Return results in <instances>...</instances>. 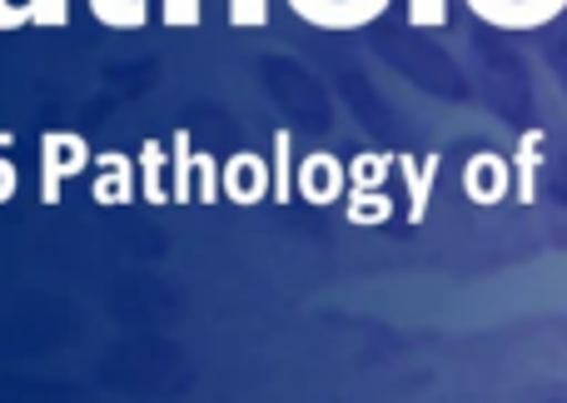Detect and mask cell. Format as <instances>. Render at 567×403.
Segmentation results:
<instances>
[{
	"label": "cell",
	"instance_id": "cell-7",
	"mask_svg": "<svg viewBox=\"0 0 567 403\" xmlns=\"http://www.w3.org/2000/svg\"><path fill=\"white\" fill-rule=\"evenodd\" d=\"M65 20H70V0H0V35L25 25L60 30Z\"/></svg>",
	"mask_w": 567,
	"mask_h": 403
},
{
	"label": "cell",
	"instance_id": "cell-16",
	"mask_svg": "<svg viewBox=\"0 0 567 403\" xmlns=\"http://www.w3.org/2000/svg\"><path fill=\"white\" fill-rule=\"evenodd\" d=\"M543 50H548V65L558 70V80H563V90H567V40L548 35V40H543Z\"/></svg>",
	"mask_w": 567,
	"mask_h": 403
},
{
	"label": "cell",
	"instance_id": "cell-1",
	"mask_svg": "<svg viewBox=\"0 0 567 403\" xmlns=\"http://www.w3.org/2000/svg\"><path fill=\"white\" fill-rule=\"evenodd\" d=\"M219 199V165L215 155L195 149L189 130L169 135V205H215Z\"/></svg>",
	"mask_w": 567,
	"mask_h": 403
},
{
	"label": "cell",
	"instance_id": "cell-6",
	"mask_svg": "<svg viewBox=\"0 0 567 403\" xmlns=\"http://www.w3.org/2000/svg\"><path fill=\"white\" fill-rule=\"evenodd\" d=\"M383 6H389V0H289L293 16L313 20V25H323V30L363 25V20H373Z\"/></svg>",
	"mask_w": 567,
	"mask_h": 403
},
{
	"label": "cell",
	"instance_id": "cell-13",
	"mask_svg": "<svg viewBox=\"0 0 567 403\" xmlns=\"http://www.w3.org/2000/svg\"><path fill=\"white\" fill-rule=\"evenodd\" d=\"M265 20H269V0H229V25L255 30Z\"/></svg>",
	"mask_w": 567,
	"mask_h": 403
},
{
	"label": "cell",
	"instance_id": "cell-12",
	"mask_svg": "<svg viewBox=\"0 0 567 403\" xmlns=\"http://www.w3.org/2000/svg\"><path fill=\"white\" fill-rule=\"evenodd\" d=\"M16 145V135L10 130H0V205H10L16 199V189H20V175H16V159L6 155V149Z\"/></svg>",
	"mask_w": 567,
	"mask_h": 403
},
{
	"label": "cell",
	"instance_id": "cell-5",
	"mask_svg": "<svg viewBox=\"0 0 567 403\" xmlns=\"http://www.w3.org/2000/svg\"><path fill=\"white\" fill-rule=\"evenodd\" d=\"M269 185H275V175H269V165L255 149H239V155H229L225 165H219V189H225L235 205H259V199L269 195Z\"/></svg>",
	"mask_w": 567,
	"mask_h": 403
},
{
	"label": "cell",
	"instance_id": "cell-17",
	"mask_svg": "<svg viewBox=\"0 0 567 403\" xmlns=\"http://www.w3.org/2000/svg\"><path fill=\"white\" fill-rule=\"evenodd\" d=\"M503 6H528V0H503Z\"/></svg>",
	"mask_w": 567,
	"mask_h": 403
},
{
	"label": "cell",
	"instance_id": "cell-4",
	"mask_svg": "<svg viewBox=\"0 0 567 403\" xmlns=\"http://www.w3.org/2000/svg\"><path fill=\"white\" fill-rule=\"evenodd\" d=\"M90 195H95V205H105V209L135 205V195H140L135 159L120 155V149H105V155H95V159H90Z\"/></svg>",
	"mask_w": 567,
	"mask_h": 403
},
{
	"label": "cell",
	"instance_id": "cell-11",
	"mask_svg": "<svg viewBox=\"0 0 567 403\" xmlns=\"http://www.w3.org/2000/svg\"><path fill=\"white\" fill-rule=\"evenodd\" d=\"M159 20L169 30H189L205 20V0H159Z\"/></svg>",
	"mask_w": 567,
	"mask_h": 403
},
{
	"label": "cell",
	"instance_id": "cell-2",
	"mask_svg": "<svg viewBox=\"0 0 567 403\" xmlns=\"http://www.w3.org/2000/svg\"><path fill=\"white\" fill-rule=\"evenodd\" d=\"M90 140L80 130H45L40 135V205H60L70 179L90 175Z\"/></svg>",
	"mask_w": 567,
	"mask_h": 403
},
{
	"label": "cell",
	"instance_id": "cell-10",
	"mask_svg": "<svg viewBox=\"0 0 567 403\" xmlns=\"http://www.w3.org/2000/svg\"><path fill=\"white\" fill-rule=\"evenodd\" d=\"M90 16L110 30H140L150 20V0H90Z\"/></svg>",
	"mask_w": 567,
	"mask_h": 403
},
{
	"label": "cell",
	"instance_id": "cell-15",
	"mask_svg": "<svg viewBox=\"0 0 567 403\" xmlns=\"http://www.w3.org/2000/svg\"><path fill=\"white\" fill-rule=\"evenodd\" d=\"M284 175H289V130H279L275 135V199L289 195V179Z\"/></svg>",
	"mask_w": 567,
	"mask_h": 403
},
{
	"label": "cell",
	"instance_id": "cell-14",
	"mask_svg": "<svg viewBox=\"0 0 567 403\" xmlns=\"http://www.w3.org/2000/svg\"><path fill=\"white\" fill-rule=\"evenodd\" d=\"M543 189H548V199L567 205V155H553L548 165H543Z\"/></svg>",
	"mask_w": 567,
	"mask_h": 403
},
{
	"label": "cell",
	"instance_id": "cell-3",
	"mask_svg": "<svg viewBox=\"0 0 567 403\" xmlns=\"http://www.w3.org/2000/svg\"><path fill=\"white\" fill-rule=\"evenodd\" d=\"M478 50H483V60H488L493 80H498V90H493V110H498L508 125H528V120H533V85H528L523 60L513 55L503 40H493L488 30L478 35Z\"/></svg>",
	"mask_w": 567,
	"mask_h": 403
},
{
	"label": "cell",
	"instance_id": "cell-9",
	"mask_svg": "<svg viewBox=\"0 0 567 403\" xmlns=\"http://www.w3.org/2000/svg\"><path fill=\"white\" fill-rule=\"evenodd\" d=\"M299 189L303 199H313V205H329L333 195H339V165H333V155H309L299 165Z\"/></svg>",
	"mask_w": 567,
	"mask_h": 403
},
{
	"label": "cell",
	"instance_id": "cell-8",
	"mask_svg": "<svg viewBox=\"0 0 567 403\" xmlns=\"http://www.w3.org/2000/svg\"><path fill=\"white\" fill-rule=\"evenodd\" d=\"M140 195L150 205H169V149L159 140L140 145Z\"/></svg>",
	"mask_w": 567,
	"mask_h": 403
}]
</instances>
